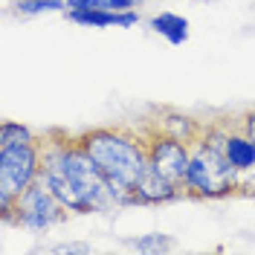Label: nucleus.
Segmentation results:
<instances>
[{
	"label": "nucleus",
	"mask_w": 255,
	"mask_h": 255,
	"mask_svg": "<svg viewBox=\"0 0 255 255\" xmlns=\"http://www.w3.org/2000/svg\"><path fill=\"white\" fill-rule=\"evenodd\" d=\"M70 23L76 26H93V29H108V26H122V29H130L136 26L142 17H139V9H130V12H113V9H70L64 12Z\"/></svg>",
	"instance_id": "6e6552de"
},
{
	"label": "nucleus",
	"mask_w": 255,
	"mask_h": 255,
	"mask_svg": "<svg viewBox=\"0 0 255 255\" xmlns=\"http://www.w3.org/2000/svg\"><path fill=\"white\" fill-rule=\"evenodd\" d=\"M67 218H70V212H67V209L55 200V194L38 180V183H32L23 194H17L12 226L41 235V232H49L52 226L64 223Z\"/></svg>",
	"instance_id": "39448f33"
},
{
	"label": "nucleus",
	"mask_w": 255,
	"mask_h": 255,
	"mask_svg": "<svg viewBox=\"0 0 255 255\" xmlns=\"http://www.w3.org/2000/svg\"><path fill=\"white\" fill-rule=\"evenodd\" d=\"M241 128H244V130L255 139V111H250V113H244V116H241Z\"/></svg>",
	"instance_id": "a211bd4d"
},
{
	"label": "nucleus",
	"mask_w": 255,
	"mask_h": 255,
	"mask_svg": "<svg viewBox=\"0 0 255 255\" xmlns=\"http://www.w3.org/2000/svg\"><path fill=\"white\" fill-rule=\"evenodd\" d=\"M70 9H108V0H67V12Z\"/></svg>",
	"instance_id": "dca6fc26"
},
{
	"label": "nucleus",
	"mask_w": 255,
	"mask_h": 255,
	"mask_svg": "<svg viewBox=\"0 0 255 255\" xmlns=\"http://www.w3.org/2000/svg\"><path fill=\"white\" fill-rule=\"evenodd\" d=\"M226 122L203 125L200 136L191 142V157L186 168L183 189L197 200H221L250 189V174H241L226 159Z\"/></svg>",
	"instance_id": "7ed1b4c3"
},
{
	"label": "nucleus",
	"mask_w": 255,
	"mask_h": 255,
	"mask_svg": "<svg viewBox=\"0 0 255 255\" xmlns=\"http://www.w3.org/2000/svg\"><path fill=\"white\" fill-rule=\"evenodd\" d=\"M226 159L238 168L241 174H255V139L238 125H229L226 130Z\"/></svg>",
	"instance_id": "1a4fd4ad"
},
{
	"label": "nucleus",
	"mask_w": 255,
	"mask_h": 255,
	"mask_svg": "<svg viewBox=\"0 0 255 255\" xmlns=\"http://www.w3.org/2000/svg\"><path fill=\"white\" fill-rule=\"evenodd\" d=\"M90 250H93L90 244H76V241H67V244L52 247V253H58V255H87Z\"/></svg>",
	"instance_id": "2eb2a0df"
},
{
	"label": "nucleus",
	"mask_w": 255,
	"mask_h": 255,
	"mask_svg": "<svg viewBox=\"0 0 255 255\" xmlns=\"http://www.w3.org/2000/svg\"><path fill=\"white\" fill-rule=\"evenodd\" d=\"M41 165H44L41 142L0 145V194H12V197L23 194L32 183L41 180Z\"/></svg>",
	"instance_id": "20e7f679"
},
{
	"label": "nucleus",
	"mask_w": 255,
	"mask_h": 255,
	"mask_svg": "<svg viewBox=\"0 0 255 255\" xmlns=\"http://www.w3.org/2000/svg\"><path fill=\"white\" fill-rule=\"evenodd\" d=\"M125 247L133 250V253L159 255V253H171V250H174V241H171V235H162V232H148V235L125 238Z\"/></svg>",
	"instance_id": "f8f14e48"
},
{
	"label": "nucleus",
	"mask_w": 255,
	"mask_h": 255,
	"mask_svg": "<svg viewBox=\"0 0 255 255\" xmlns=\"http://www.w3.org/2000/svg\"><path fill=\"white\" fill-rule=\"evenodd\" d=\"M145 0H108V9L113 12H130V9H139Z\"/></svg>",
	"instance_id": "f3484780"
},
{
	"label": "nucleus",
	"mask_w": 255,
	"mask_h": 255,
	"mask_svg": "<svg viewBox=\"0 0 255 255\" xmlns=\"http://www.w3.org/2000/svg\"><path fill=\"white\" fill-rule=\"evenodd\" d=\"M148 128H154L159 133H168L174 139H183V142H194L200 136V130H203V125L197 119H191V116H186V113H180V111H168V108H162L148 122Z\"/></svg>",
	"instance_id": "9d476101"
},
{
	"label": "nucleus",
	"mask_w": 255,
	"mask_h": 255,
	"mask_svg": "<svg viewBox=\"0 0 255 255\" xmlns=\"http://www.w3.org/2000/svg\"><path fill=\"white\" fill-rule=\"evenodd\" d=\"M133 191H136V206H162V203H174L180 197H189L183 186H177L168 177H162L154 165H148L142 171Z\"/></svg>",
	"instance_id": "0eeeda50"
},
{
	"label": "nucleus",
	"mask_w": 255,
	"mask_h": 255,
	"mask_svg": "<svg viewBox=\"0 0 255 255\" xmlns=\"http://www.w3.org/2000/svg\"><path fill=\"white\" fill-rule=\"evenodd\" d=\"M84 151L99 162V168L111 180V189L119 209L136 206V180L148 168L145 133H133L128 128H90L76 133Z\"/></svg>",
	"instance_id": "f03ea898"
},
{
	"label": "nucleus",
	"mask_w": 255,
	"mask_h": 255,
	"mask_svg": "<svg viewBox=\"0 0 255 255\" xmlns=\"http://www.w3.org/2000/svg\"><path fill=\"white\" fill-rule=\"evenodd\" d=\"M12 12L17 17H38V15H64L67 12V0H15Z\"/></svg>",
	"instance_id": "ddd939ff"
},
{
	"label": "nucleus",
	"mask_w": 255,
	"mask_h": 255,
	"mask_svg": "<svg viewBox=\"0 0 255 255\" xmlns=\"http://www.w3.org/2000/svg\"><path fill=\"white\" fill-rule=\"evenodd\" d=\"M29 142H41V133H35L29 125L15 122V119L0 122V145H29Z\"/></svg>",
	"instance_id": "4468645a"
},
{
	"label": "nucleus",
	"mask_w": 255,
	"mask_h": 255,
	"mask_svg": "<svg viewBox=\"0 0 255 255\" xmlns=\"http://www.w3.org/2000/svg\"><path fill=\"white\" fill-rule=\"evenodd\" d=\"M145 148H148V165H154L162 177H168L171 183L183 186L186 180V168H189L191 157V142L174 139L168 133H159L154 128L145 125Z\"/></svg>",
	"instance_id": "423d86ee"
},
{
	"label": "nucleus",
	"mask_w": 255,
	"mask_h": 255,
	"mask_svg": "<svg viewBox=\"0 0 255 255\" xmlns=\"http://www.w3.org/2000/svg\"><path fill=\"white\" fill-rule=\"evenodd\" d=\"M41 151H44L41 183L55 194V200L70 215H111L119 209L111 180L99 168V162L84 151L79 136L49 130L41 139Z\"/></svg>",
	"instance_id": "f257e3e1"
},
{
	"label": "nucleus",
	"mask_w": 255,
	"mask_h": 255,
	"mask_svg": "<svg viewBox=\"0 0 255 255\" xmlns=\"http://www.w3.org/2000/svg\"><path fill=\"white\" fill-rule=\"evenodd\" d=\"M148 26L157 32L159 38H165L171 47H183V44L189 41V35H191L189 17L177 15V12H159V15H154L151 20H148Z\"/></svg>",
	"instance_id": "9b49d317"
}]
</instances>
